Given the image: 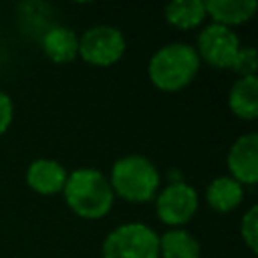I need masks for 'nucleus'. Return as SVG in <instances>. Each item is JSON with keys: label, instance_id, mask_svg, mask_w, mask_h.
<instances>
[{"label": "nucleus", "instance_id": "nucleus-1", "mask_svg": "<svg viewBox=\"0 0 258 258\" xmlns=\"http://www.w3.org/2000/svg\"><path fill=\"white\" fill-rule=\"evenodd\" d=\"M62 198L69 210L83 220H101L115 204L109 177L95 167H77L69 171Z\"/></svg>", "mask_w": 258, "mask_h": 258}, {"label": "nucleus", "instance_id": "nucleus-2", "mask_svg": "<svg viewBox=\"0 0 258 258\" xmlns=\"http://www.w3.org/2000/svg\"><path fill=\"white\" fill-rule=\"evenodd\" d=\"M200 56L189 42H167L159 46L147 62V77L161 93H177L189 87L200 73Z\"/></svg>", "mask_w": 258, "mask_h": 258}, {"label": "nucleus", "instance_id": "nucleus-3", "mask_svg": "<svg viewBox=\"0 0 258 258\" xmlns=\"http://www.w3.org/2000/svg\"><path fill=\"white\" fill-rule=\"evenodd\" d=\"M107 177L113 196L129 204L153 202L161 187V173L157 165L149 157L139 153H127L115 159Z\"/></svg>", "mask_w": 258, "mask_h": 258}, {"label": "nucleus", "instance_id": "nucleus-4", "mask_svg": "<svg viewBox=\"0 0 258 258\" xmlns=\"http://www.w3.org/2000/svg\"><path fill=\"white\" fill-rule=\"evenodd\" d=\"M103 258H159V234L145 222L115 226L101 244Z\"/></svg>", "mask_w": 258, "mask_h": 258}, {"label": "nucleus", "instance_id": "nucleus-5", "mask_svg": "<svg viewBox=\"0 0 258 258\" xmlns=\"http://www.w3.org/2000/svg\"><path fill=\"white\" fill-rule=\"evenodd\" d=\"M127 50L125 34L111 24H95L79 34V58L97 69L117 64Z\"/></svg>", "mask_w": 258, "mask_h": 258}, {"label": "nucleus", "instance_id": "nucleus-6", "mask_svg": "<svg viewBox=\"0 0 258 258\" xmlns=\"http://www.w3.org/2000/svg\"><path fill=\"white\" fill-rule=\"evenodd\" d=\"M153 202L157 220L167 228H183L200 210L198 189L183 179H175L159 187Z\"/></svg>", "mask_w": 258, "mask_h": 258}, {"label": "nucleus", "instance_id": "nucleus-7", "mask_svg": "<svg viewBox=\"0 0 258 258\" xmlns=\"http://www.w3.org/2000/svg\"><path fill=\"white\" fill-rule=\"evenodd\" d=\"M242 42L234 28L222 26V24H206L196 38V52L200 56V62L210 64L218 71H230L232 62L240 50Z\"/></svg>", "mask_w": 258, "mask_h": 258}, {"label": "nucleus", "instance_id": "nucleus-8", "mask_svg": "<svg viewBox=\"0 0 258 258\" xmlns=\"http://www.w3.org/2000/svg\"><path fill=\"white\" fill-rule=\"evenodd\" d=\"M228 175L242 185L258 181V135L254 131L238 135L226 153Z\"/></svg>", "mask_w": 258, "mask_h": 258}, {"label": "nucleus", "instance_id": "nucleus-9", "mask_svg": "<svg viewBox=\"0 0 258 258\" xmlns=\"http://www.w3.org/2000/svg\"><path fill=\"white\" fill-rule=\"evenodd\" d=\"M67 175L69 169L60 161L50 157H36L28 163L24 171V181L38 196H56L62 194Z\"/></svg>", "mask_w": 258, "mask_h": 258}, {"label": "nucleus", "instance_id": "nucleus-10", "mask_svg": "<svg viewBox=\"0 0 258 258\" xmlns=\"http://www.w3.org/2000/svg\"><path fill=\"white\" fill-rule=\"evenodd\" d=\"M40 50L54 64H69L79 58V34L71 26L50 24L40 34Z\"/></svg>", "mask_w": 258, "mask_h": 258}, {"label": "nucleus", "instance_id": "nucleus-11", "mask_svg": "<svg viewBox=\"0 0 258 258\" xmlns=\"http://www.w3.org/2000/svg\"><path fill=\"white\" fill-rule=\"evenodd\" d=\"M204 4L206 16L214 24H222L228 28L250 22L258 10L256 0H208Z\"/></svg>", "mask_w": 258, "mask_h": 258}, {"label": "nucleus", "instance_id": "nucleus-12", "mask_svg": "<svg viewBox=\"0 0 258 258\" xmlns=\"http://www.w3.org/2000/svg\"><path fill=\"white\" fill-rule=\"evenodd\" d=\"M206 204L216 214H230L244 202V185L230 175H216L204 191Z\"/></svg>", "mask_w": 258, "mask_h": 258}, {"label": "nucleus", "instance_id": "nucleus-13", "mask_svg": "<svg viewBox=\"0 0 258 258\" xmlns=\"http://www.w3.org/2000/svg\"><path fill=\"white\" fill-rule=\"evenodd\" d=\"M228 107L234 117L254 121L258 117V75L238 77L228 91Z\"/></svg>", "mask_w": 258, "mask_h": 258}, {"label": "nucleus", "instance_id": "nucleus-14", "mask_svg": "<svg viewBox=\"0 0 258 258\" xmlns=\"http://www.w3.org/2000/svg\"><path fill=\"white\" fill-rule=\"evenodd\" d=\"M200 240L185 228H167L159 234V258H200Z\"/></svg>", "mask_w": 258, "mask_h": 258}, {"label": "nucleus", "instance_id": "nucleus-15", "mask_svg": "<svg viewBox=\"0 0 258 258\" xmlns=\"http://www.w3.org/2000/svg\"><path fill=\"white\" fill-rule=\"evenodd\" d=\"M163 18L171 28L177 30H194L202 26L206 16V4L204 0H173L165 4Z\"/></svg>", "mask_w": 258, "mask_h": 258}, {"label": "nucleus", "instance_id": "nucleus-16", "mask_svg": "<svg viewBox=\"0 0 258 258\" xmlns=\"http://www.w3.org/2000/svg\"><path fill=\"white\" fill-rule=\"evenodd\" d=\"M240 238L252 254L258 252V206L256 204H252L240 220Z\"/></svg>", "mask_w": 258, "mask_h": 258}, {"label": "nucleus", "instance_id": "nucleus-17", "mask_svg": "<svg viewBox=\"0 0 258 258\" xmlns=\"http://www.w3.org/2000/svg\"><path fill=\"white\" fill-rule=\"evenodd\" d=\"M256 69H258V58H256V48L254 46H240L234 62H232V73H236L238 77H256Z\"/></svg>", "mask_w": 258, "mask_h": 258}, {"label": "nucleus", "instance_id": "nucleus-18", "mask_svg": "<svg viewBox=\"0 0 258 258\" xmlns=\"http://www.w3.org/2000/svg\"><path fill=\"white\" fill-rule=\"evenodd\" d=\"M14 119V101L6 91H0V137L10 129Z\"/></svg>", "mask_w": 258, "mask_h": 258}]
</instances>
